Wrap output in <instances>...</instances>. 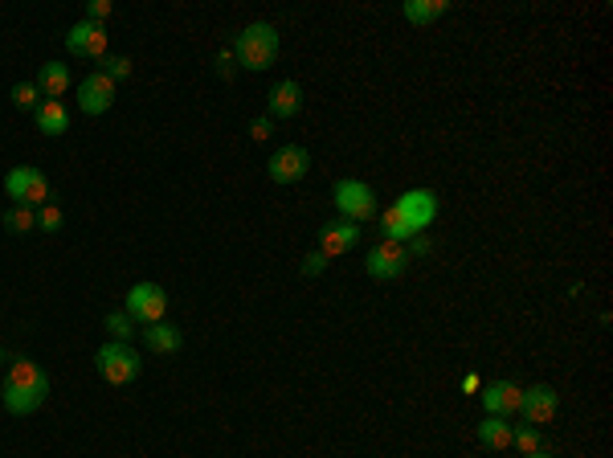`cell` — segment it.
I'll list each match as a JSON object with an SVG mask.
<instances>
[{
  "instance_id": "cell-15",
  "label": "cell",
  "mask_w": 613,
  "mask_h": 458,
  "mask_svg": "<svg viewBox=\"0 0 613 458\" xmlns=\"http://www.w3.org/2000/svg\"><path fill=\"white\" fill-rule=\"evenodd\" d=\"M37 90L50 98H62L66 90H70V66L66 62H45L42 70H37Z\"/></svg>"
},
{
  "instance_id": "cell-31",
  "label": "cell",
  "mask_w": 613,
  "mask_h": 458,
  "mask_svg": "<svg viewBox=\"0 0 613 458\" xmlns=\"http://www.w3.org/2000/svg\"><path fill=\"white\" fill-rule=\"evenodd\" d=\"M270 119H254V123H250V139H258V144H262V139H270Z\"/></svg>"
},
{
  "instance_id": "cell-34",
  "label": "cell",
  "mask_w": 613,
  "mask_h": 458,
  "mask_svg": "<svg viewBox=\"0 0 613 458\" xmlns=\"http://www.w3.org/2000/svg\"><path fill=\"white\" fill-rule=\"evenodd\" d=\"M0 361H4V348H0Z\"/></svg>"
},
{
  "instance_id": "cell-23",
  "label": "cell",
  "mask_w": 613,
  "mask_h": 458,
  "mask_svg": "<svg viewBox=\"0 0 613 458\" xmlns=\"http://www.w3.org/2000/svg\"><path fill=\"white\" fill-rule=\"evenodd\" d=\"M103 323H106V331H111L119 344H131V336H136V320H131L128 311H111Z\"/></svg>"
},
{
  "instance_id": "cell-30",
  "label": "cell",
  "mask_w": 613,
  "mask_h": 458,
  "mask_svg": "<svg viewBox=\"0 0 613 458\" xmlns=\"http://www.w3.org/2000/svg\"><path fill=\"white\" fill-rule=\"evenodd\" d=\"M233 70H237L233 54H229V50H221V54H217V74H221V78H233Z\"/></svg>"
},
{
  "instance_id": "cell-13",
  "label": "cell",
  "mask_w": 613,
  "mask_h": 458,
  "mask_svg": "<svg viewBox=\"0 0 613 458\" xmlns=\"http://www.w3.org/2000/svg\"><path fill=\"white\" fill-rule=\"evenodd\" d=\"M33 119H37V131L42 136H66L70 131V111L58 98H42V107L33 111Z\"/></svg>"
},
{
  "instance_id": "cell-11",
  "label": "cell",
  "mask_w": 613,
  "mask_h": 458,
  "mask_svg": "<svg viewBox=\"0 0 613 458\" xmlns=\"http://www.w3.org/2000/svg\"><path fill=\"white\" fill-rule=\"evenodd\" d=\"M360 237V225L356 221H328L323 229H319V254H328V258H339V254H348L352 245H356Z\"/></svg>"
},
{
  "instance_id": "cell-19",
  "label": "cell",
  "mask_w": 613,
  "mask_h": 458,
  "mask_svg": "<svg viewBox=\"0 0 613 458\" xmlns=\"http://www.w3.org/2000/svg\"><path fill=\"white\" fill-rule=\"evenodd\" d=\"M409 237H417V234L405 225V217L397 213V209H384V213H381V242H401L405 245Z\"/></svg>"
},
{
  "instance_id": "cell-10",
  "label": "cell",
  "mask_w": 613,
  "mask_h": 458,
  "mask_svg": "<svg viewBox=\"0 0 613 458\" xmlns=\"http://www.w3.org/2000/svg\"><path fill=\"white\" fill-rule=\"evenodd\" d=\"M111 103H115V82H111L103 70L82 78V86H78V107H82L86 115H103V111H111Z\"/></svg>"
},
{
  "instance_id": "cell-4",
  "label": "cell",
  "mask_w": 613,
  "mask_h": 458,
  "mask_svg": "<svg viewBox=\"0 0 613 458\" xmlns=\"http://www.w3.org/2000/svg\"><path fill=\"white\" fill-rule=\"evenodd\" d=\"M336 209L344 221H369V217H376V192H372V184L364 181H339L336 184Z\"/></svg>"
},
{
  "instance_id": "cell-9",
  "label": "cell",
  "mask_w": 613,
  "mask_h": 458,
  "mask_svg": "<svg viewBox=\"0 0 613 458\" xmlns=\"http://www.w3.org/2000/svg\"><path fill=\"white\" fill-rule=\"evenodd\" d=\"M266 172H270V181H275V184H295V181H303L306 172H311V156H306V148L286 144V148H278L275 156H270Z\"/></svg>"
},
{
  "instance_id": "cell-26",
  "label": "cell",
  "mask_w": 613,
  "mask_h": 458,
  "mask_svg": "<svg viewBox=\"0 0 613 458\" xmlns=\"http://www.w3.org/2000/svg\"><path fill=\"white\" fill-rule=\"evenodd\" d=\"M62 221H66V213L58 205H42V209H37V229H42V234H58Z\"/></svg>"
},
{
  "instance_id": "cell-29",
  "label": "cell",
  "mask_w": 613,
  "mask_h": 458,
  "mask_svg": "<svg viewBox=\"0 0 613 458\" xmlns=\"http://www.w3.org/2000/svg\"><path fill=\"white\" fill-rule=\"evenodd\" d=\"M323 267H328V254H319V250H315V254H306V258H303V275H319Z\"/></svg>"
},
{
  "instance_id": "cell-3",
  "label": "cell",
  "mask_w": 613,
  "mask_h": 458,
  "mask_svg": "<svg viewBox=\"0 0 613 458\" xmlns=\"http://www.w3.org/2000/svg\"><path fill=\"white\" fill-rule=\"evenodd\" d=\"M95 364H98V373H103L106 384H131L139 376V369H144L136 348H131V344H119V340L103 344V348L95 352Z\"/></svg>"
},
{
  "instance_id": "cell-14",
  "label": "cell",
  "mask_w": 613,
  "mask_h": 458,
  "mask_svg": "<svg viewBox=\"0 0 613 458\" xmlns=\"http://www.w3.org/2000/svg\"><path fill=\"white\" fill-rule=\"evenodd\" d=\"M299 111H303V90H299V82H278L275 90H270V115L275 119H295Z\"/></svg>"
},
{
  "instance_id": "cell-27",
  "label": "cell",
  "mask_w": 613,
  "mask_h": 458,
  "mask_svg": "<svg viewBox=\"0 0 613 458\" xmlns=\"http://www.w3.org/2000/svg\"><path fill=\"white\" fill-rule=\"evenodd\" d=\"M98 70H103L111 82H119V78H131V58H111V54H106V62L98 66Z\"/></svg>"
},
{
  "instance_id": "cell-5",
  "label": "cell",
  "mask_w": 613,
  "mask_h": 458,
  "mask_svg": "<svg viewBox=\"0 0 613 458\" xmlns=\"http://www.w3.org/2000/svg\"><path fill=\"white\" fill-rule=\"evenodd\" d=\"M392 209L405 217V225H409L413 234H425V229L434 225V217H438V192L434 189H409V192L397 197Z\"/></svg>"
},
{
  "instance_id": "cell-18",
  "label": "cell",
  "mask_w": 613,
  "mask_h": 458,
  "mask_svg": "<svg viewBox=\"0 0 613 458\" xmlns=\"http://www.w3.org/2000/svg\"><path fill=\"white\" fill-rule=\"evenodd\" d=\"M446 12H450L446 0H405V21L409 25H434Z\"/></svg>"
},
{
  "instance_id": "cell-22",
  "label": "cell",
  "mask_w": 613,
  "mask_h": 458,
  "mask_svg": "<svg viewBox=\"0 0 613 458\" xmlns=\"http://www.w3.org/2000/svg\"><path fill=\"white\" fill-rule=\"evenodd\" d=\"M511 446L528 458V454H536V450H544V438H539L536 426H516L511 430Z\"/></svg>"
},
{
  "instance_id": "cell-6",
  "label": "cell",
  "mask_w": 613,
  "mask_h": 458,
  "mask_svg": "<svg viewBox=\"0 0 613 458\" xmlns=\"http://www.w3.org/2000/svg\"><path fill=\"white\" fill-rule=\"evenodd\" d=\"M136 323H159L164 320V311H168V295H164V287H156V283H136V287L128 291V307H123Z\"/></svg>"
},
{
  "instance_id": "cell-12",
  "label": "cell",
  "mask_w": 613,
  "mask_h": 458,
  "mask_svg": "<svg viewBox=\"0 0 613 458\" xmlns=\"http://www.w3.org/2000/svg\"><path fill=\"white\" fill-rule=\"evenodd\" d=\"M519 401H524V389L511 381H491L483 389V405L491 417H511L519 414Z\"/></svg>"
},
{
  "instance_id": "cell-33",
  "label": "cell",
  "mask_w": 613,
  "mask_h": 458,
  "mask_svg": "<svg viewBox=\"0 0 613 458\" xmlns=\"http://www.w3.org/2000/svg\"><path fill=\"white\" fill-rule=\"evenodd\" d=\"M528 458H552V454H548V450H536V454H528Z\"/></svg>"
},
{
  "instance_id": "cell-2",
  "label": "cell",
  "mask_w": 613,
  "mask_h": 458,
  "mask_svg": "<svg viewBox=\"0 0 613 458\" xmlns=\"http://www.w3.org/2000/svg\"><path fill=\"white\" fill-rule=\"evenodd\" d=\"M275 58H278L275 25L254 21V25H245V29L237 33V42H233V62L242 66V70H270Z\"/></svg>"
},
{
  "instance_id": "cell-17",
  "label": "cell",
  "mask_w": 613,
  "mask_h": 458,
  "mask_svg": "<svg viewBox=\"0 0 613 458\" xmlns=\"http://www.w3.org/2000/svg\"><path fill=\"white\" fill-rule=\"evenodd\" d=\"M144 340H148L151 352H164V356H172V352H180L184 336H180V328H172L168 320H159V323H151V328L144 331Z\"/></svg>"
},
{
  "instance_id": "cell-28",
  "label": "cell",
  "mask_w": 613,
  "mask_h": 458,
  "mask_svg": "<svg viewBox=\"0 0 613 458\" xmlns=\"http://www.w3.org/2000/svg\"><path fill=\"white\" fill-rule=\"evenodd\" d=\"M106 17H111V0H90V4H86V21L103 25Z\"/></svg>"
},
{
  "instance_id": "cell-1",
  "label": "cell",
  "mask_w": 613,
  "mask_h": 458,
  "mask_svg": "<svg viewBox=\"0 0 613 458\" xmlns=\"http://www.w3.org/2000/svg\"><path fill=\"white\" fill-rule=\"evenodd\" d=\"M45 397H50V376L37 361L29 356H17L9 364V376H4V389H0V401L12 417H29L33 409H42Z\"/></svg>"
},
{
  "instance_id": "cell-24",
  "label": "cell",
  "mask_w": 613,
  "mask_h": 458,
  "mask_svg": "<svg viewBox=\"0 0 613 458\" xmlns=\"http://www.w3.org/2000/svg\"><path fill=\"white\" fill-rule=\"evenodd\" d=\"M98 25L95 21H78L74 29L66 33V50H70V54H78V58H86V45H90V33H95Z\"/></svg>"
},
{
  "instance_id": "cell-25",
  "label": "cell",
  "mask_w": 613,
  "mask_h": 458,
  "mask_svg": "<svg viewBox=\"0 0 613 458\" xmlns=\"http://www.w3.org/2000/svg\"><path fill=\"white\" fill-rule=\"evenodd\" d=\"M12 103L21 111H37L42 107V90H37V82H17L12 86Z\"/></svg>"
},
{
  "instance_id": "cell-32",
  "label": "cell",
  "mask_w": 613,
  "mask_h": 458,
  "mask_svg": "<svg viewBox=\"0 0 613 458\" xmlns=\"http://www.w3.org/2000/svg\"><path fill=\"white\" fill-rule=\"evenodd\" d=\"M462 389H466V393H478V389H483V381L470 373V376H462Z\"/></svg>"
},
{
  "instance_id": "cell-20",
  "label": "cell",
  "mask_w": 613,
  "mask_h": 458,
  "mask_svg": "<svg viewBox=\"0 0 613 458\" xmlns=\"http://www.w3.org/2000/svg\"><path fill=\"white\" fill-rule=\"evenodd\" d=\"M29 181H33V168H12L9 176H4V197H9L12 205H25V197H29ZM29 209V205H25Z\"/></svg>"
},
{
  "instance_id": "cell-7",
  "label": "cell",
  "mask_w": 613,
  "mask_h": 458,
  "mask_svg": "<svg viewBox=\"0 0 613 458\" xmlns=\"http://www.w3.org/2000/svg\"><path fill=\"white\" fill-rule=\"evenodd\" d=\"M409 250H405L401 242H376L369 250V258H364V267H369L372 278H381V283H389V278H401L405 270H409Z\"/></svg>"
},
{
  "instance_id": "cell-8",
  "label": "cell",
  "mask_w": 613,
  "mask_h": 458,
  "mask_svg": "<svg viewBox=\"0 0 613 458\" xmlns=\"http://www.w3.org/2000/svg\"><path fill=\"white\" fill-rule=\"evenodd\" d=\"M556 409H561V397H556L552 384H532V389H524L519 414H524L528 426H548L552 417H556Z\"/></svg>"
},
{
  "instance_id": "cell-21",
  "label": "cell",
  "mask_w": 613,
  "mask_h": 458,
  "mask_svg": "<svg viewBox=\"0 0 613 458\" xmlns=\"http://www.w3.org/2000/svg\"><path fill=\"white\" fill-rule=\"evenodd\" d=\"M4 229H9V234H33V229H37V209L12 205L9 213H4Z\"/></svg>"
},
{
  "instance_id": "cell-16",
  "label": "cell",
  "mask_w": 613,
  "mask_h": 458,
  "mask_svg": "<svg viewBox=\"0 0 613 458\" xmlns=\"http://www.w3.org/2000/svg\"><path fill=\"white\" fill-rule=\"evenodd\" d=\"M511 430H516V426H508V417H491V414H486L483 422H478V442H483L486 450H508L511 446Z\"/></svg>"
}]
</instances>
